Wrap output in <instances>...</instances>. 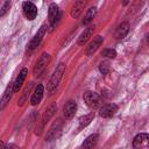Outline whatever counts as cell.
Instances as JSON below:
<instances>
[{
    "instance_id": "1",
    "label": "cell",
    "mask_w": 149,
    "mask_h": 149,
    "mask_svg": "<svg viewBox=\"0 0 149 149\" xmlns=\"http://www.w3.org/2000/svg\"><path fill=\"white\" fill-rule=\"evenodd\" d=\"M56 109H57L56 102H51V104L47 107V109L44 111V113H43V115H42V118H41V121L38 122L37 127H36V130H35V134H36V135H41V134H42V132H43V129H44V126H45V125L50 121V119L54 116Z\"/></svg>"
},
{
    "instance_id": "2",
    "label": "cell",
    "mask_w": 149,
    "mask_h": 149,
    "mask_svg": "<svg viewBox=\"0 0 149 149\" xmlns=\"http://www.w3.org/2000/svg\"><path fill=\"white\" fill-rule=\"evenodd\" d=\"M64 72H65V64H64V63H59V64L56 66V69H55L52 76L50 77L49 83H48V85H47V90H48L49 92H52L54 90L57 88V86H58V84H59V81H61V79H62V77H63V74H64Z\"/></svg>"
},
{
    "instance_id": "3",
    "label": "cell",
    "mask_w": 149,
    "mask_h": 149,
    "mask_svg": "<svg viewBox=\"0 0 149 149\" xmlns=\"http://www.w3.org/2000/svg\"><path fill=\"white\" fill-rule=\"evenodd\" d=\"M50 58L51 57H50V55L48 52H43L40 56V58L37 59V62H36V64L34 66V70H33V72H34L35 76H40L45 70L47 65L50 63Z\"/></svg>"
},
{
    "instance_id": "4",
    "label": "cell",
    "mask_w": 149,
    "mask_h": 149,
    "mask_svg": "<svg viewBox=\"0 0 149 149\" xmlns=\"http://www.w3.org/2000/svg\"><path fill=\"white\" fill-rule=\"evenodd\" d=\"M83 99L90 108H97L101 104V99H100L99 94H97L95 92H91V91L85 92L83 95Z\"/></svg>"
},
{
    "instance_id": "5",
    "label": "cell",
    "mask_w": 149,
    "mask_h": 149,
    "mask_svg": "<svg viewBox=\"0 0 149 149\" xmlns=\"http://www.w3.org/2000/svg\"><path fill=\"white\" fill-rule=\"evenodd\" d=\"M47 28H48V24L47 23H43L41 27H40V29L37 30V33H36V35L33 37V40L29 42V44H28V49L29 50H34L36 47H38V44L41 43V41H42V38H43V36H44V34H45V31H47Z\"/></svg>"
},
{
    "instance_id": "6",
    "label": "cell",
    "mask_w": 149,
    "mask_h": 149,
    "mask_svg": "<svg viewBox=\"0 0 149 149\" xmlns=\"http://www.w3.org/2000/svg\"><path fill=\"white\" fill-rule=\"evenodd\" d=\"M48 16H49V22H50V27L51 29L56 26V23L59 21L61 19V10L58 8V6L56 3H50L49 6V12H48Z\"/></svg>"
},
{
    "instance_id": "7",
    "label": "cell",
    "mask_w": 149,
    "mask_h": 149,
    "mask_svg": "<svg viewBox=\"0 0 149 149\" xmlns=\"http://www.w3.org/2000/svg\"><path fill=\"white\" fill-rule=\"evenodd\" d=\"M22 9L26 19L29 21H33L37 15V7L30 1H24L22 3Z\"/></svg>"
},
{
    "instance_id": "8",
    "label": "cell",
    "mask_w": 149,
    "mask_h": 149,
    "mask_svg": "<svg viewBox=\"0 0 149 149\" xmlns=\"http://www.w3.org/2000/svg\"><path fill=\"white\" fill-rule=\"evenodd\" d=\"M148 141H149V136L147 133H141V134H137L134 140H133V147L135 149H143V148H147L148 146Z\"/></svg>"
},
{
    "instance_id": "9",
    "label": "cell",
    "mask_w": 149,
    "mask_h": 149,
    "mask_svg": "<svg viewBox=\"0 0 149 149\" xmlns=\"http://www.w3.org/2000/svg\"><path fill=\"white\" fill-rule=\"evenodd\" d=\"M61 130H62V121L61 120H57L56 122H54V125L50 127L47 136H45V140L47 141H51V140H55L56 137L59 136L61 134Z\"/></svg>"
},
{
    "instance_id": "10",
    "label": "cell",
    "mask_w": 149,
    "mask_h": 149,
    "mask_svg": "<svg viewBox=\"0 0 149 149\" xmlns=\"http://www.w3.org/2000/svg\"><path fill=\"white\" fill-rule=\"evenodd\" d=\"M27 74H28V69H27V68H23V69L19 72V74H17L15 81L13 83V93H16V92L20 91V88H21L22 85H23V81L26 80Z\"/></svg>"
},
{
    "instance_id": "11",
    "label": "cell",
    "mask_w": 149,
    "mask_h": 149,
    "mask_svg": "<svg viewBox=\"0 0 149 149\" xmlns=\"http://www.w3.org/2000/svg\"><path fill=\"white\" fill-rule=\"evenodd\" d=\"M76 111H77V104H76V101L69 100V101L64 105V107H63L64 118H65L66 120L72 119V118L74 116V114H76Z\"/></svg>"
},
{
    "instance_id": "12",
    "label": "cell",
    "mask_w": 149,
    "mask_h": 149,
    "mask_svg": "<svg viewBox=\"0 0 149 149\" xmlns=\"http://www.w3.org/2000/svg\"><path fill=\"white\" fill-rule=\"evenodd\" d=\"M118 111V106L115 104H106L100 107L99 114L101 118H111Z\"/></svg>"
},
{
    "instance_id": "13",
    "label": "cell",
    "mask_w": 149,
    "mask_h": 149,
    "mask_svg": "<svg viewBox=\"0 0 149 149\" xmlns=\"http://www.w3.org/2000/svg\"><path fill=\"white\" fill-rule=\"evenodd\" d=\"M43 93H44V87H43V85L38 84V85L35 87L34 93L31 94V98H30V104H31L33 106L38 105V104L41 102L42 98H43Z\"/></svg>"
},
{
    "instance_id": "14",
    "label": "cell",
    "mask_w": 149,
    "mask_h": 149,
    "mask_svg": "<svg viewBox=\"0 0 149 149\" xmlns=\"http://www.w3.org/2000/svg\"><path fill=\"white\" fill-rule=\"evenodd\" d=\"M102 42H104V38H102L100 35L95 36V37L93 38V41H91V43L87 45V48H86V55H87V56L93 55V54L98 50V48L102 44Z\"/></svg>"
},
{
    "instance_id": "15",
    "label": "cell",
    "mask_w": 149,
    "mask_h": 149,
    "mask_svg": "<svg viewBox=\"0 0 149 149\" xmlns=\"http://www.w3.org/2000/svg\"><path fill=\"white\" fill-rule=\"evenodd\" d=\"M94 29H95V26H90V27H87V28H86V29H85V30L79 35L77 43H78L79 45H84V44L90 40V37L93 35Z\"/></svg>"
},
{
    "instance_id": "16",
    "label": "cell",
    "mask_w": 149,
    "mask_h": 149,
    "mask_svg": "<svg viewBox=\"0 0 149 149\" xmlns=\"http://www.w3.org/2000/svg\"><path fill=\"white\" fill-rule=\"evenodd\" d=\"M12 95H13V84H9V85L6 87L3 94H2V97H1V99H0V111L6 107V105H7V104L9 102V100L12 99Z\"/></svg>"
},
{
    "instance_id": "17",
    "label": "cell",
    "mask_w": 149,
    "mask_h": 149,
    "mask_svg": "<svg viewBox=\"0 0 149 149\" xmlns=\"http://www.w3.org/2000/svg\"><path fill=\"white\" fill-rule=\"evenodd\" d=\"M85 6H86V1H83V0L76 1L74 5L72 6V9H71V16L74 17V19H77L81 14V12H83V9H84Z\"/></svg>"
},
{
    "instance_id": "18",
    "label": "cell",
    "mask_w": 149,
    "mask_h": 149,
    "mask_svg": "<svg viewBox=\"0 0 149 149\" xmlns=\"http://www.w3.org/2000/svg\"><path fill=\"white\" fill-rule=\"evenodd\" d=\"M129 31V23L128 22H122L121 24H119V27L115 30V37L118 40H122Z\"/></svg>"
},
{
    "instance_id": "19",
    "label": "cell",
    "mask_w": 149,
    "mask_h": 149,
    "mask_svg": "<svg viewBox=\"0 0 149 149\" xmlns=\"http://www.w3.org/2000/svg\"><path fill=\"white\" fill-rule=\"evenodd\" d=\"M93 119H94V112H91V113H88V114H86V115L80 116L79 120H78V125H79V126H78V129L80 130V129L85 128L86 126H88Z\"/></svg>"
},
{
    "instance_id": "20",
    "label": "cell",
    "mask_w": 149,
    "mask_h": 149,
    "mask_svg": "<svg viewBox=\"0 0 149 149\" xmlns=\"http://www.w3.org/2000/svg\"><path fill=\"white\" fill-rule=\"evenodd\" d=\"M98 139H99V135L98 134H91L90 136H87L85 140H84V142H83V148L84 149H91V148H93L95 144H97V142H98Z\"/></svg>"
},
{
    "instance_id": "21",
    "label": "cell",
    "mask_w": 149,
    "mask_h": 149,
    "mask_svg": "<svg viewBox=\"0 0 149 149\" xmlns=\"http://www.w3.org/2000/svg\"><path fill=\"white\" fill-rule=\"evenodd\" d=\"M95 14H97V7H91L90 9H87V12L83 19V24H88L90 22H92Z\"/></svg>"
},
{
    "instance_id": "22",
    "label": "cell",
    "mask_w": 149,
    "mask_h": 149,
    "mask_svg": "<svg viewBox=\"0 0 149 149\" xmlns=\"http://www.w3.org/2000/svg\"><path fill=\"white\" fill-rule=\"evenodd\" d=\"M101 56L107 57V58H112V59H114V58L116 57V51H115L114 49L106 48V49H104V50L101 51Z\"/></svg>"
},
{
    "instance_id": "23",
    "label": "cell",
    "mask_w": 149,
    "mask_h": 149,
    "mask_svg": "<svg viewBox=\"0 0 149 149\" xmlns=\"http://www.w3.org/2000/svg\"><path fill=\"white\" fill-rule=\"evenodd\" d=\"M30 88H31V83L24 88V91H23V93H22V95H21V98H20V100H19V106H22V105L24 104V101L28 99V93H29Z\"/></svg>"
},
{
    "instance_id": "24",
    "label": "cell",
    "mask_w": 149,
    "mask_h": 149,
    "mask_svg": "<svg viewBox=\"0 0 149 149\" xmlns=\"http://www.w3.org/2000/svg\"><path fill=\"white\" fill-rule=\"evenodd\" d=\"M99 71L102 73V74H107L109 71H111V66H109V63L107 61L105 62H101L100 65H99Z\"/></svg>"
},
{
    "instance_id": "25",
    "label": "cell",
    "mask_w": 149,
    "mask_h": 149,
    "mask_svg": "<svg viewBox=\"0 0 149 149\" xmlns=\"http://www.w3.org/2000/svg\"><path fill=\"white\" fill-rule=\"evenodd\" d=\"M9 8H10V2L9 1H5L3 5L0 8V16H5L7 14V12L9 10Z\"/></svg>"
},
{
    "instance_id": "26",
    "label": "cell",
    "mask_w": 149,
    "mask_h": 149,
    "mask_svg": "<svg viewBox=\"0 0 149 149\" xmlns=\"http://www.w3.org/2000/svg\"><path fill=\"white\" fill-rule=\"evenodd\" d=\"M3 149H19V147L16 144H14V143H9L6 147H3Z\"/></svg>"
},
{
    "instance_id": "27",
    "label": "cell",
    "mask_w": 149,
    "mask_h": 149,
    "mask_svg": "<svg viewBox=\"0 0 149 149\" xmlns=\"http://www.w3.org/2000/svg\"><path fill=\"white\" fill-rule=\"evenodd\" d=\"M3 147H5L3 141H2V140H0V149H3Z\"/></svg>"
}]
</instances>
